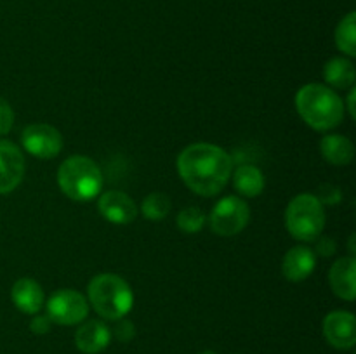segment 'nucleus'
I'll list each match as a JSON object with an SVG mask.
<instances>
[{"instance_id":"obj_7","label":"nucleus","mask_w":356,"mask_h":354,"mask_svg":"<svg viewBox=\"0 0 356 354\" xmlns=\"http://www.w3.org/2000/svg\"><path fill=\"white\" fill-rule=\"evenodd\" d=\"M47 307V318L56 325H79L89 316V301L83 297L80 292L70 290H58L51 295V298L45 304Z\"/></svg>"},{"instance_id":"obj_21","label":"nucleus","mask_w":356,"mask_h":354,"mask_svg":"<svg viewBox=\"0 0 356 354\" xmlns=\"http://www.w3.org/2000/svg\"><path fill=\"white\" fill-rule=\"evenodd\" d=\"M177 228L181 229L183 233H186V235H195V233L200 231L202 228L205 226V221H207V217H205L204 210L198 207H184L183 210L177 214Z\"/></svg>"},{"instance_id":"obj_18","label":"nucleus","mask_w":356,"mask_h":354,"mask_svg":"<svg viewBox=\"0 0 356 354\" xmlns=\"http://www.w3.org/2000/svg\"><path fill=\"white\" fill-rule=\"evenodd\" d=\"M323 78L334 89H351L355 85V65L346 58H332L323 66Z\"/></svg>"},{"instance_id":"obj_9","label":"nucleus","mask_w":356,"mask_h":354,"mask_svg":"<svg viewBox=\"0 0 356 354\" xmlns=\"http://www.w3.org/2000/svg\"><path fill=\"white\" fill-rule=\"evenodd\" d=\"M323 337L334 349H353L356 344V319L353 312H329L323 319Z\"/></svg>"},{"instance_id":"obj_16","label":"nucleus","mask_w":356,"mask_h":354,"mask_svg":"<svg viewBox=\"0 0 356 354\" xmlns=\"http://www.w3.org/2000/svg\"><path fill=\"white\" fill-rule=\"evenodd\" d=\"M320 151L329 163L337 167L350 165L355 158V146L346 135L329 134L320 141Z\"/></svg>"},{"instance_id":"obj_11","label":"nucleus","mask_w":356,"mask_h":354,"mask_svg":"<svg viewBox=\"0 0 356 354\" xmlns=\"http://www.w3.org/2000/svg\"><path fill=\"white\" fill-rule=\"evenodd\" d=\"M97 210L101 217L106 219L111 224L125 226L131 224L138 217V205L129 194L124 191H106L99 196L97 201Z\"/></svg>"},{"instance_id":"obj_20","label":"nucleus","mask_w":356,"mask_h":354,"mask_svg":"<svg viewBox=\"0 0 356 354\" xmlns=\"http://www.w3.org/2000/svg\"><path fill=\"white\" fill-rule=\"evenodd\" d=\"M170 205H172L170 203V198L167 196L165 193L155 191V193H149L148 196L143 200L141 212L148 221L159 222V221H163V219L169 215Z\"/></svg>"},{"instance_id":"obj_24","label":"nucleus","mask_w":356,"mask_h":354,"mask_svg":"<svg viewBox=\"0 0 356 354\" xmlns=\"http://www.w3.org/2000/svg\"><path fill=\"white\" fill-rule=\"evenodd\" d=\"M51 325H52V321L47 318V314L45 316L37 314L31 318L30 330L35 333V335H45V333L51 332Z\"/></svg>"},{"instance_id":"obj_10","label":"nucleus","mask_w":356,"mask_h":354,"mask_svg":"<svg viewBox=\"0 0 356 354\" xmlns=\"http://www.w3.org/2000/svg\"><path fill=\"white\" fill-rule=\"evenodd\" d=\"M26 170L23 151L10 141H0V194H7L21 184Z\"/></svg>"},{"instance_id":"obj_5","label":"nucleus","mask_w":356,"mask_h":354,"mask_svg":"<svg viewBox=\"0 0 356 354\" xmlns=\"http://www.w3.org/2000/svg\"><path fill=\"white\" fill-rule=\"evenodd\" d=\"M285 228L299 242H315L325 228V205L316 194H298L287 205Z\"/></svg>"},{"instance_id":"obj_26","label":"nucleus","mask_w":356,"mask_h":354,"mask_svg":"<svg viewBox=\"0 0 356 354\" xmlns=\"http://www.w3.org/2000/svg\"><path fill=\"white\" fill-rule=\"evenodd\" d=\"M315 250L320 253V255H323V257L332 255V253L336 252V243H334V239L322 238L318 243H316Z\"/></svg>"},{"instance_id":"obj_2","label":"nucleus","mask_w":356,"mask_h":354,"mask_svg":"<svg viewBox=\"0 0 356 354\" xmlns=\"http://www.w3.org/2000/svg\"><path fill=\"white\" fill-rule=\"evenodd\" d=\"M296 110L312 128L320 132L339 127L346 115L339 94L323 83H308L296 94Z\"/></svg>"},{"instance_id":"obj_14","label":"nucleus","mask_w":356,"mask_h":354,"mask_svg":"<svg viewBox=\"0 0 356 354\" xmlns=\"http://www.w3.org/2000/svg\"><path fill=\"white\" fill-rule=\"evenodd\" d=\"M355 274H356V262L353 255L341 257L332 264L329 271V283L334 294L339 298L348 302L355 301L356 295V285H355Z\"/></svg>"},{"instance_id":"obj_17","label":"nucleus","mask_w":356,"mask_h":354,"mask_svg":"<svg viewBox=\"0 0 356 354\" xmlns=\"http://www.w3.org/2000/svg\"><path fill=\"white\" fill-rule=\"evenodd\" d=\"M233 186L242 196L256 198L259 196L266 186V179L259 167L243 163L233 172Z\"/></svg>"},{"instance_id":"obj_6","label":"nucleus","mask_w":356,"mask_h":354,"mask_svg":"<svg viewBox=\"0 0 356 354\" xmlns=\"http://www.w3.org/2000/svg\"><path fill=\"white\" fill-rule=\"evenodd\" d=\"M250 208L240 196H225L214 205L209 224L218 236H235L247 228Z\"/></svg>"},{"instance_id":"obj_1","label":"nucleus","mask_w":356,"mask_h":354,"mask_svg":"<svg viewBox=\"0 0 356 354\" xmlns=\"http://www.w3.org/2000/svg\"><path fill=\"white\" fill-rule=\"evenodd\" d=\"M177 172L183 183L198 196L211 198L229 183L233 160L226 149L211 142L186 146L177 156Z\"/></svg>"},{"instance_id":"obj_28","label":"nucleus","mask_w":356,"mask_h":354,"mask_svg":"<svg viewBox=\"0 0 356 354\" xmlns=\"http://www.w3.org/2000/svg\"><path fill=\"white\" fill-rule=\"evenodd\" d=\"M200 354H216V353H214V351L207 349V351H202V353H200Z\"/></svg>"},{"instance_id":"obj_23","label":"nucleus","mask_w":356,"mask_h":354,"mask_svg":"<svg viewBox=\"0 0 356 354\" xmlns=\"http://www.w3.org/2000/svg\"><path fill=\"white\" fill-rule=\"evenodd\" d=\"M111 335L117 337L120 342H129V340L136 335V328L131 321H127V319L122 318V319H118L117 326L111 330Z\"/></svg>"},{"instance_id":"obj_12","label":"nucleus","mask_w":356,"mask_h":354,"mask_svg":"<svg viewBox=\"0 0 356 354\" xmlns=\"http://www.w3.org/2000/svg\"><path fill=\"white\" fill-rule=\"evenodd\" d=\"M111 328L99 319H90L79 326L75 332V346L83 354H99L110 346Z\"/></svg>"},{"instance_id":"obj_19","label":"nucleus","mask_w":356,"mask_h":354,"mask_svg":"<svg viewBox=\"0 0 356 354\" xmlns=\"http://www.w3.org/2000/svg\"><path fill=\"white\" fill-rule=\"evenodd\" d=\"M336 45L341 52L350 58L356 56V12L351 10L350 14L339 21L336 28Z\"/></svg>"},{"instance_id":"obj_8","label":"nucleus","mask_w":356,"mask_h":354,"mask_svg":"<svg viewBox=\"0 0 356 354\" xmlns=\"http://www.w3.org/2000/svg\"><path fill=\"white\" fill-rule=\"evenodd\" d=\"M21 144L31 156L49 160L61 153L63 135L49 124H31L21 132Z\"/></svg>"},{"instance_id":"obj_3","label":"nucleus","mask_w":356,"mask_h":354,"mask_svg":"<svg viewBox=\"0 0 356 354\" xmlns=\"http://www.w3.org/2000/svg\"><path fill=\"white\" fill-rule=\"evenodd\" d=\"M87 301L101 318L118 321L132 309L134 294L124 278L113 273H101L87 285Z\"/></svg>"},{"instance_id":"obj_22","label":"nucleus","mask_w":356,"mask_h":354,"mask_svg":"<svg viewBox=\"0 0 356 354\" xmlns=\"http://www.w3.org/2000/svg\"><path fill=\"white\" fill-rule=\"evenodd\" d=\"M14 125L13 106L3 97H0V135L9 134Z\"/></svg>"},{"instance_id":"obj_13","label":"nucleus","mask_w":356,"mask_h":354,"mask_svg":"<svg viewBox=\"0 0 356 354\" xmlns=\"http://www.w3.org/2000/svg\"><path fill=\"white\" fill-rule=\"evenodd\" d=\"M316 267V253L309 246H292L282 260V274L289 281H305L306 278L312 276Z\"/></svg>"},{"instance_id":"obj_15","label":"nucleus","mask_w":356,"mask_h":354,"mask_svg":"<svg viewBox=\"0 0 356 354\" xmlns=\"http://www.w3.org/2000/svg\"><path fill=\"white\" fill-rule=\"evenodd\" d=\"M10 298L14 305L24 314H37L44 307L45 295L40 283L31 278H21L10 288Z\"/></svg>"},{"instance_id":"obj_27","label":"nucleus","mask_w":356,"mask_h":354,"mask_svg":"<svg viewBox=\"0 0 356 354\" xmlns=\"http://www.w3.org/2000/svg\"><path fill=\"white\" fill-rule=\"evenodd\" d=\"M355 96H356V89L355 87H351V90H350V94H348V103L344 104V108H346L348 111H350V117L353 118H356V110H355Z\"/></svg>"},{"instance_id":"obj_25","label":"nucleus","mask_w":356,"mask_h":354,"mask_svg":"<svg viewBox=\"0 0 356 354\" xmlns=\"http://www.w3.org/2000/svg\"><path fill=\"white\" fill-rule=\"evenodd\" d=\"M322 189H323L322 194H320V196H316L320 201H322V205H336L337 201L341 200L339 187L329 184V186H323Z\"/></svg>"},{"instance_id":"obj_4","label":"nucleus","mask_w":356,"mask_h":354,"mask_svg":"<svg viewBox=\"0 0 356 354\" xmlns=\"http://www.w3.org/2000/svg\"><path fill=\"white\" fill-rule=\"evenodd\" d=\"M103 183V170L89 156L73 155L58 169L59 189L73 201H89L99 196Z\"/></svg>"}]
</instances>
